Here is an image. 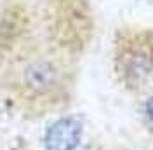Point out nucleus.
I'll return each instance as SVG.
<instances>
[{
  "instance_id": "f257e3e1",
  "label": "nucleus",
  "mask_w": 153,
  "mask_h": 150,
  "mask_svg": "<svg viewBox=\"0 0 153 150\" xmlns=\"http://www.w3.org/2000/svg\"><path fill=\"white\" fill-rule=\"evenodd\" d=\"M118 63L125 84L131 87H143L153 77V52L146 47L125 49Z\"/></svg>"
},
{
  "instance_id": "f03ea898",
  "label": "nucleus",
  "mask_w": 153,
  "mask_h": 150,
  "mask_svg": "<svg viewBox=\"0 0 153 150\" xmlns=\"http://www.w3.org/2000/svg\"><path fill=\"white\" fill-rule=\"evenodd\" d=\"M82 122L75 117H63L49 126L44 136L45 150H76L82 140Z\"/></svg>"
},
{
  "instance_id": "20e7f679",
  "label": "nucleus",
  "mask_w": 153,
  "mask_h": 150,
  "mask_svg": "<svg viewBox=\"0 0 153 150\" xmlns=\"http://www.w3.org/2000/svg\"><path fill=\"white\" fill-rule=\"evenodd\" d=\"M143 115L146 119V122L153 128V93L146 98V101L143 105Z\"/></svg>"
},
{
  "instance_id": "7ed1b4c3",
  "label": "nucleus",
  "mask_w": 153,
  "mask_h": 150,
  "mask_svg": "<svg viewBox=\"0 0 153 150\" xmlns=\"http://www.w3.org/2000/svg\"><path fill=\"white\" fill-rule=\"evenodd\" d=\"M25 86L35 94H47L56 89L59 82L57 68L49 61H35L25 68L23 74Z\"/></svg>"
}]
</instances>
